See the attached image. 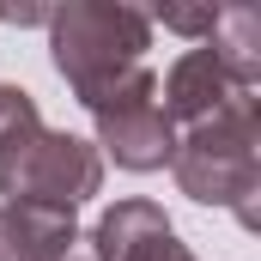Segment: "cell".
Returning a JSON list of instances; mask_svg holds the SVG:
<instances>
[{"instance_id":"obj_1","label":"cell","mask_w":261,"mask_h":261,"mask_svg":"<svg viewBox=\"0 0 261 261\" xmlns=\"http://www.w3.org/2000/svg\"><path fill=\"white\" fill-rule=\"evenodd\" d=\"M170 176L176 189L200 206H231L243 219V231L261 225V103L255 91H237L225 110H213L206 122L176 134L170 152Z\"/></svg>"},{"instance_id":"obj_2","label":"cell","mask_w":261,"mask_h":261,"mask_svg":"<svg viewBox=\"0 0 261 261\" xmlns=\"http://www.w3.org/2000/svg\"><path fill=\"white\" fill-rule=\"evenodd\" d=\"M146 49H152V18L140 6L73 0L61 12H49V61L85 110L103 91H116L128 73H140Z\"/></svg>"},{"instance_id":"obj_3","label":"cell","mask_w":261,"mask_h":261,"mask_svg":"<svg viewBox=\"0 0 261 261\" xmlns=\"http://www.w3.org/2000/svg\"><path fill=\"white\" fill-rule=\"evenodd\" d=\"M97 189H103V158L91 140L49 122H31L0 140V206L79 213Z\"/></svg>"},{"instance_id":"obj_4","label":"cell","mask_w":261,"mask_h":261,"mask_svg":"<svg viewBox=\"0 0 261 261\" xmlns=\"http://www.w3.org/2000/svg\"><path fill=\"white\" fill-rule=\"evenodd\" d=\"M91 128H97V158H116L134 176H152V170H170V152H176V128L158 103V73L140 67L128 73L116 91H103L91 103Z\"/></svg>"},{"instance_id":"obj_5","label":"cell","mask_w":261,"mask_h":261,"mask_svg":"<svg viewBox=\"0 0 261 261\" xmlns=\"http://www.w3.org/2000/svg\"><path fill=\"white\" fill-rule=\"evenodd\" d=\"M231 97H237V85L225 79V67L213 61L206 43H200V49H182V55L170 61V73L158 79V103H164L170 128H176V122L195 128V122H206L213 110H225Z\"/></svg>"},{"instance_id":"obj_6","label":"cell","mask_w":261,"mask_h":261,"mask_svg":"<svg viewBox=\"0 0 261 261\" xmlns=\"http://www.w3.org/2000/svg\"><path fill=\"white\" fill-rule=\"evenodd\" d=\"M213 61L225 67V79L237 91H255L261 85V6L237 0V6H219V24L206 37Z\"/></svg>"},{"instance_id":"obj_7","label":"cell","mask_w":261,"mask_h":261,"mask_svg":"<svg viewBox=\"0 0 261 261\" xmlns=\"http://www.w3.org/2000/svg\"><path fill=\"white\" fill-rule=\"evenodd\" d=\"M152 24H164V31H176V37H195L206 43L213 37V24H219V6H158V12H146Z\"/></svg>"},{"instance_id":"obj_8","label":"cell","mask_w":261,"mask_h":261,"mask_svg":"<svg viewBox=\"0 0 261 261\" xmlns=\"http://www.w3.org/2000/svg\"><path fill=\"white\" fill-rule=\"evenodd\" d=\"M31 122H43V110H37V97L24 91V85H6L0 79V140L18 128H31Z\"/></svg>"}]
</instances>
